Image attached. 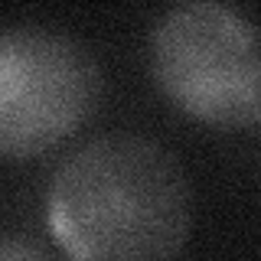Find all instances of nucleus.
Returning a JSON list of instances; mask_svg holds the SVG:
<instances>
[{
	"label": "nucleus",
	"instance_id": "nucleus-1",
	"mask_svg": "<svg viewBox=\"0 0 261 261\" xmlns=\"http://www.w3.org/2000/svg\"><path fill=\"white\" fill-rule=\"evenodd\" d=\"M46 225L72 261H173L190 239L193 190L163 144L95 137L49 179Z\"/></svg>",
	"mask_w": 261,
	"mask_h": 261
},
{
	"label": "nucleus",
	"instance_id": "nucleus-2",
	"mask_svg": "<svg viewBox=\"0 0 261 261\" xmlns=\"http://www.w3.org/2000/svg\"><path fill=\"white\" fill-rule=\"evenodd\" d=\"M150 75L183 114L212 127L261 124V23L228 4L170 7L150 27Z\"/></svg>",
	"mask_w": 261,
	"mask_h": 261
},
{
	"label": "nucleus",
	"instance_id": "nucleus-3",
	"mask_svg": "<svg viewBox=\"0 0 261 261\" xmlns=\"http://www.w3.org/2000/svg\"><path fill=\"white\" fill-rule=\"evenodd\" d=\"M101 98V72L85 46L43 27L0 36V150L30 160L75 130Z\"/></svg>",
	"mask_w": 261,
	"mask_h": 261
},
{
	"label": "nucleus",
	"instance_id": "nucleus-4",
	"mask_svg": "<svg viewBox=\"0 0 261 261\" xmlns=\"http://www.w3.org/2000/svg\"><path fill=\"white\" fill-rule=\"evenodd\" d=\"M0 261H49L36 245L16 239V235H7L4 239V248H0Z\"/></svg>",
	"mask_w": 261,
	"mask_h": 261
}]
</instances>
